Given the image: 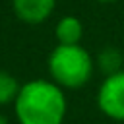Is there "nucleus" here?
Returning a JSON list of instances; mask_svg holds the SVG:
<instances>
[{
	"instance_id": "1",
	"label": "nucleus",
	"mask_w": 124,
	"mask_h": 124,
	"mask_svg": "<svg viewBox=\"0 0 124 124\" xmlns=\"http://www.w3.org/2000/svg\"><path fill=\"white\" fill-rule=\"evenodd\" d=\"M14 112L19 124H62L68 101L52 79H29L17 93Z\"/></svg>"
},
{
	"instance_id": "2",
	"label": "nucleus",
	"mask_w": 124,
	"mask_h": 124,
	"mask_svg": "<svg viewBox=\"0 0 124 124\" xmlns=\"http://www.w3.org/2000/svg\"><path fill=\"white\" fill-rule=\"evenodd\" d=\"M95 72V60L81 45H58L48 54V74L62 89L83 87Z\"/></svg>"
},
{
	"instance_id": "3",
	"label": "nucleus",
	"mask_w": 124,
	"mask_h": 124,
	"mask_svg": "<svg viewBox=\"0 0 124 124\" xmlns=\"http://www.w3.org/2000/svg\"><path fill=\"white\" fill-rule=\"evenodd\" d=\"M97 107L110 120L124 122V70L103 79L97 91Z\"/></svg>"
},
{
	"instance_id": "4",
	"label": "nucleus",
	"mask_w": 124,
	"mask_h": 124,
	"mask_svg": "<svg viewBox=\"0 0 124 124\" xmlns=\"http://www.w3.org/2000/svg\"><path fill=\"white\" fill-rule=\"evenodd\" d=\"M56 0H12L14 14L19 21L29 25H39L50 17Z\"/></svg>"
},
{
	"instance_id": "5",
	"label": "nucleus",
	"mask_w": 124,
	"mask_h": 124,
	"mask_svg": "<svg viewBox=\"0 0 124 124\" xmlns=\"http://www.w3.org/2000/svg\"><path fill=\"white\" fill-rule=\"evenodd\" d=\"M54 35L58 39V45H79L83 37V23L76 16H64L58 19Z\"/></svg>"
},
{
	"instance_id": "6",
	"label": "nucleus",
	"mask_w": 124,
	"mask_h": 124,
	"mask_svg": "<svg viewBox=\"0 0 124 124\" xmlns=\"http://www.w3.org/2000/svg\"><path fill=\"white\" fill-rule=\"evenodd\" d=\"M95 66L107 76H112L120 70H124V56L116 46H105L103 50H99L97 58H95Z\"/></svg>"
},
{
	"instance_id": "7",
	"label": "nucleus",
	"mask_w": 124,
	"mask_h": 124,
	"mask_svg": "<svg viewBox=\"0 0 124 124\" xmlns=\"http://www.w3.org/2000/svg\"><path fill=\"white\" fill-rule=\"evenodd\" d=\"M19 89H21V85L16 79V76H12L6 70H0V107L16 103Z\"/></svg>"
},
{
	"instance_id": "8",
	"label": "nucleus",
	"mask_w": 124,
	"mask_h": 124,
	"mask_svg": "<svg viewBox=\"0 0 124 124\" xmlns=\"http://www.w3.org/2000/svg\"><path fill=\"white\" fill-rule=\"evenodd\" d=\"M0 124H8V120H6V116L0 112Z\"/></svg>"
},
{
	"instance_id": "9",
	"label": "nucleus",
	"mask_w": 124,
	"mask_h": 124,
	"mask_svg": "<svg viewBox=\"0 0 124 124\" xmlns=\"http://www.w3.org/2000/svg\"><path fill=\"white\" fill-rule=\"evenodd\" d=\"M97 2H101V4H110V2H116V0H97Z\"/></svg>"
}]
</instances>
